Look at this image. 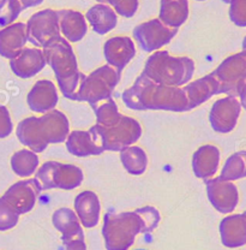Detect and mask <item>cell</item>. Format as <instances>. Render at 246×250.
Segmentation results:
<instances>
[{"instance_id": "1", "label": "cell", "mask_w": 246, "mask_h": 250, "mask_svg": "<svg viewBox=\"0 0 246 250\" xmlns=\"http://www.w3.org/2000/svg\"><path fill=\"white\" fill-rule=\"evenodd\" d=\"M160 223L156 208H138L133 212L115 213L110 210L103 218L102 236L107 250H128L138 233H150Z\"/></svg>"}, {"instance_id": "2", "label": "cell", "mask_w": 246, "mask_h": 250, "mask_svg": "<svg viewBox=\"0 0 246 250\" xmlns=\"http://www.w3.org/2000/svg\"><path fill=\"white\" fill-rule=\"evenodd\" d=\"M126 107L134 111H188V99L180 87H168L152 82L143 74L123 93Z\"/></svg>"}, {"instance_id": "3", "label": "cell", "mask_w": 246, "mask_h": 250, "mask_svg": "<svg viewBox=\"0 0 246 250\" xmlns=\"http://www.w3.org/2000/svg\"><path fill=\"white\" fill-rule=\"evenodd\" d=\"M20 143L34 153H41L51 143L65 142L70 134V123L65 114L58 109L43 113L42 117H28L17 125Z\"/></svg>"}, {"instance_id": "4", "label": "cell", "mask_w": 246, "mask_h": 250, "mask_svg": "<svg viewBox=\"0 0 246 250\" xmlns=\"http://www.w3.org/2000/svg\"><path fill=\"white\" fill-rule=\"evenodd\" d=\"M43 56L56 74L63 95L70 100H75V94L84 75L78 70L76 56L69 41L60 36L43 49Z\"/></svg>"}, {"instance_id": "5", "label": "cell", "mask_w": 246, "mask_h": 250, "mask_svg": "<svg viewBox=\"0 0 246 250\" xmlns=\"http://www.w3.org/2000/svg\"><path fill=\"white\" fill-rule=\"evenodd\" d=\"M195 62L188 57H173L167 51H157L148 58L142 74L157 84L180 87L190 82Z\"/></svg>"}, {"instance_id": "6", "label": "cell", "mask_w": 246, "mask_h": 250, "mask_svg": "<svg viewBox=\"0 0 246 250\" xmlns=\"http://www.w3.org/2000/svg\"><path fill=\"white\" fill-rule=\"evenodd\" d=\"M119 81L120 72L110 65H103L89 76H84L75 94V101H84L95 108L100 101L111 99Z\"/></svg>"}, {"instance_id": "7", "label": "cell", "mask_w": 246, "mask_h": 250, "mask_svg": "<svg viewBox=\"0 0 246 250\" xmlns=\"http://www.w3.org/2000/svg\"><path fill=\"white\" fill-rule=\"evenodd\" d=\"M92 127L100 139L103 150L111 152H120L124 148L130 147L142 135V127L138 122L128 116H121L120 121L111 127L98 124Z\"/></svg>"}, {"instance_id": "8", "label": "cell", "mask_w": 246, "mask_h": 250, "mask_svg": "<svg viewBox=\"0 0 246 250\" xmlns=\"http://www.w3.org/2000/svg\"><path fill=\"white\" fill-rule=\"evenodd\" d=\"M36 181L42 190H72L83 182V172L79 167L58 161H47L36 172Z\"/></svg>"}, {"instance_id": "9", "label": "cell", "mask_w": 246, "mask_h": 250, "mask_svg": "<svg viewBox=\"0 0 246 250\" xmlns=\"http://www.w3.org/2000/svg\"><path fill=\"white\" fill-rule=\"evenodd\" d=\"M28 41L36 47H46L60 38V27L57 11L41 10L34 14L27 23Z\"/></svg>"}, {"instance_id": "10", "label": "cell", "mask_w": 246, "mask_h": 250, "mask_svg": "<svg viewBox=\"0 0 246 250\" xmlns=\"http://www.w3.org/2000/svg\"><path fill=\"white\" fill-rule=\"evenodd\" d=\"M177 33V28L167 27L159 18H154L137 25L133 29V38L144 52H154L170 43Z\"/></svg>"}, {"instance_id": "11", "label": "cell", "mask_w": 246, "mask_h": 250, "mask_svg": "<svg viewBox=\"0 0 246 250\" xmlns=\"http://www.w3.org/2000/svg\"><path fill=\"white\" fill-rule=\"evenodd\" d=\"M213 74L220 84V94L237 98L238 83L246 76V53L240 52L226 58Z\"/></svg>"}, {"instance_id": "12", "label": "cell", "mask_w": 246, "mask_h": 250, "mask_svg": "<svg viewBox=\"0 0 246 250\" xmlns=\"http://www.w3.org/2000/svg\"><path fill=\"white\" fill-rule=\"evenodd\" d=\"M240 111L242 105L234 96H227L215 101L209 113L211 127L220 134H228L237 125Z\"/></svg>"}, {"instance_id": "13", "label": "cell", "mask_w": 246, "mask_h": 250, "mask_svg": "<svg viewBox=\"0 0 246 250\" xmlns=\"http://www.w3.org/2000/svg\"><path fill=\"white\" fill-rule=\"evenodd\" d=\"M207 194L215 209L224 214L232 213L239 202V192L232 182L224 181L219 177L215 179H207Z\"/></svg>"}, {"instance_id": "14", "label": "cell", "mask_w": 246, "mask_h": 250, "mask_svg": "<svg viewBox=\"0 0 246 250\" xmlns=\"http://www.w3.org/2000/svg\"><path fill=\"white\" fill-rule=\"evenodd\" d=\"M41 191L42 188L34 178L17 182L7 189L2 197L15 208L18 214H25L33 209Z\"/></svg>"}, {"instance_id": "15", "label": "cell", "mask_w": 246, "mask_h": 250, "mask_svg": "<svg viewBox=\"0 0 246 250\" xmlns=\"http://www.w3.org/2000/svg\"><path fill=\"white\" fill-rule=\"evenodd\" d=\"M103 53L108 65L121 72L136 56V47L129 36H115L106 41Z\"/></svg>"}, {"instance_id": "16", "label": "cell", "mask_w": 246, "mask_h": 250, "mask_svg": "<svg viewBox=\"0 0 246 250\" xmlns=\"http://www.w3.org/2000/svg\"><path fill=\"white\" fill-rule=\"evenodd\" d=\"M28 41L27 24L22 22L12 23L0 30V56L14 59L24 48Z\"/></svg>"}, {"instance_id": "17", "label": "cell", "mask_w": 246, "mask_h": 250, "mask_svg": "<svg viewBox=\"0 0 246 250\" xmlns=\"http://www.w3.org/2000/svg\"><path fill=\"white\" fill-rule=\"evenodd\" d=\"M29 108L38 113H47L58 104V92L54 83L49 80H40L34 84L27 96Z\"/></svg>"}, {"instance_id": "18", "label": "cell", "mask_w": 246, "mask_h": 250, "mask_svg": "<svg viewBox=\"0 0 246 250\" xmlns=\"http://www.w3.org/2000/svg\"><path fill=\"white\" fill-rule=\"evenodd\" d=\"M66 148L72 155L79 156V158L100 155L101 153L105 152L101 146V141L93 127H90L88 131L75 130L71 134H69L66 140Z\"/></svg>"}, {"instance_id": "19", "label": "cell", "mask_w": 246, "mask_h": 250, "mask_svg": "<svg viewBox=\"0 0 246 250\" xmlns=\"http://www.w3.org/2000/svg\"><path fill=\"white\" fill-rule=\"evenodd\" d=\"M183 90L188 99V111H190L208 101L214 95L220 94V84L211 72L195 82L189 83L183 88Z\"/></svg>"}, {"instance_id": "20", "label": "cell", "mask_w": 246, "mask_h": 250, "mask_svg": "<svg viewBox=\"0 0 246 250\" xmlns=\"http://www.w3.org/2000/svg\"><path fill=\"white\" fill-rule=\"evenodd\" d=\"M46 59L43 51L38 48H23L22 52L11 59L10 66L14 74L20 78H30L38 75L45 67Z\"/></svg>"}, {"instance_id": "21", "label": "cell", "mask_w": 246, "mask_h": 250, "mask_svg": "<svg viewBox=\"0 0 246 250\" xmlns=\"http://www.w3.org/2000/svg\"><path fill=\"white\" fill-rule=\"evenodd\" d=\"M221 242L227 248H239L246 244V215L233 214L220 223Z\"/></svg>"}, {"instance_id": "22", "label": "cell", "mask_w": 246, "mask_h": 250, "mask_svg": "<svg viewBox=\"0 0 246 250\" xmlns=\"http://www.w3.org/2000/svg\"><path fill=\"white\" fill-rule=\"evenodd\" d=\"M220 164L219 148L206 145L196 150L192 158V168L197 178L207 181L216 173Z\"/></svg>"}, {"instance_id": "23", "label": "cell", "mask_w": 246, "mask_h": 250, "mask_svg": "<svg viewBox=\"0 0 246 250\" xmlns=\"http://www.w3.org/2000/svg\"><path fill=\"white\" fill-rule=\"evenodd\" d=\"M75 210L79 221L84 228L92 229L100 220L101 205L97 195L94 191H83L75 199Z\"/></svg>"}, {"instance_id": "24", "label": "cell", "mask_w": 246, "mask_h": 250, "mask_svg": "<svg viewBox=\"0 0 246 250\" xmlns=\"http://www.w3.org/2000/svg\"><path fill=\"white\" fill-rule=\"evenodd\" d=\"M59 18V27L65 39L70 42H78L85 36L88 25L85 17L81 12L75 10H59L57 11Z\"/></svg>"}, {"instance_id": "25", "label": "cell", "mask_w": 246, "mask_h": 250, "mask_svg": "<svg viewBox=\"0 0 246 250\" xmlns=\"http://www.w3.org/2000/svg\"><path fill=\"white\" fill-rule=\"evenodd\" d=\"M54 228L63 233L61 241L63 243L75 239H84V233H83L81 223L77 214L70 208H59L53 213L52 217Z\"/></svg>"}, {"instance_id": "26", "label": "cell", "mask_w": 246, "mask_h": 250, "mask_svg": "<svg viewBox=\"0 0 246 250\" xmlns=\"http://www.w3.org/2000/svg\"><path fill=\"white\" fill-rule=\"evenodd\" d=\"M85 20L90 23L95 33L105 35L116 27L118 16L114 10L108 5L97 4L88 10L85 14Z\"/></svg>"}, {"instance_id": "27", "label": "cell", "mask_w": 246, "mask_h": 250, "mask_svg": "<svg viewBox=\"0 0 246 250\" xmlns=\"http://www.w3.org/2000/svg\"><path fill=\"white\" fill-rule=\"evenodd\" d=\"M189 17V0H161L160 18L164 24L170 28H179Z\"/></svg>"}, {"instance_id": "28", "label": "cell", "mask_w": 246, "mask_h": 250, "mask_svg": "<svg viewBox=\"0 0 246 250\" xmlns=\"http://www.w3.org/2000/svg\"><path fill=\"white\" fill-rule=\"evenodd\" d=\"M120 160L125 170L133 176H139L147 170L148 156L146 152L137 146L120 150Z\"/></svg>"}, {"instance_id": "29", "label": "cell", "mask_w": 246, "mask_h": 250, "mask_svg": "<svg viewBox=\"0 0 246 250\" xmlns=\"http://www.w3.org/2000/svg\"><path fill=\"white\" fill-rule=\"evenodd\" d=\"M11 166L17 176L30 177L35 173L36 168H38V156L32 150H18L12 155Z\"/></svg>"}, {"instance_id": "30", "label": "cell", "mask_w": 246, "mask_h": 250, "mask_svg": "<svg viewBox=\"0 0 246 250\" xmlns=\"http://www.w3.org/2000/svg\"><path fill=\"white\" fill-rule=\"evenodd\" d=\"M246 177V150L234 153L227 159L220 178L224 181H238Z\"/></svg>"}, {"instance_id": "31", "label": "cell", "mask_w": 246, "mask_h": 250, "mask_svg": "<svg viewBox=\"0 0 246 250\" xmlns=\"http://www.w3.org/2000/svg\"><path fill=\"white\" fill-rule=\"evenodd\" d=\"M94 111L96 114L97 124L105 127H111L115 125L123 116V114L119 113L118 106L113 99H108L107 103L96 106Z\"/></svg>"}, {"instance_id": "32", "label": "cell", "mask_w": 246, "mask_h": 250, "mask_svg": "<svg viewBox=\"0 0 246 250\" xmlns=\"http://www.w3.org/2000/svg\"><path fill=\"white\" fill-rule=\"evenodd\" d=\"M19 219V214L4 197H0V231H6L15 228Z\"/></svg>"}, {"instance_id": "33", "label": "cell", "mask_w": 246, "mask_h": 250, "mask_svg": "<svg viewBox=\"0 0 246 250\" xmlns=\"http://www.w3.org/2000/svg\"><path fill=\"white\" fill-rule=\"evenodd\" d=\"M22 11V5L18 0H6L0 7V27L12 24Z\"/></svg>"}, {"instance_id": "34", "label": "cell", "mask_w": 246, "mask_h": 250, "mask_svg": "<svg viewBox=\"0 0 246 250\" xmlns=\"http://www.w3.org/2000/svg\"><path fill=\"white\" fill-rule=\"evenodd\" d=\"M103 2L112 5L115 14L126 18L133 17L139 5L138 0H103Z\"/></svg>"}, {"instance_id": "35", "label": "cell", "mask_w": 246, "mask_h": 250, "mask_svg": "<svg viewBox=\"0 0 246 250\" xmlns=\"http://www.w3.org/2000/svg\"><path fill=\"white\" fill-rule=\"evenodd\" d=\"M229 18L238 27H246V0H230Z\"/></svg>"}, {"instance_id": "36", "label": "cell", "mask_w": 246, "mask_h": 250, "mask_svg": "<svg viewBox=\"0 0 246 250\" xmlns=\"http://www.w3.org/2000/svg\"><path fill=\"white\" fill-rule=\"evenodd\" d=\"M14 125H12L11 117L7 107L0 105V139H5L12 132Z\"/></svg>"}, {"instance_id": "37", "label": "cell", "mask_w": 246, "mask_h": 250, "mask_svg": "<svg viewBox=\"0 0 246 250\" xmlns=\"http://www.w3.org/2000/svg\"><path fill=\"white\" fill-rule=\"evenodd\" d=\"M237 96L240 99V105L246 109V76L240 80V82L237 85Z\"/></svg>"}, {"instance_id": "38", "label": "cell", "mask_w": 246, "mask_h": 250, "mask_svg": "<svg viewBox=\"0 0 246 250\" xmlns=\"http://www.w3.org/2000/svg\"><path fill=\"white\" fill-rule=\"evenodd\" d=\"M65 250H87V244L84 239H75V241L65 242L64 243Z\"/></svg>"}, {"instance_id": "39", "label": "cell", "mask_w": 246, "mask_h": 250, "mask_svg": "<svg viewBox=\"0 0 246 250\" xmlns=\"http://www.w3.org/2000/svg\"><path fill=\"white\" fill-rule=\"evenodd\" d=\"M19 4L22 5V9H29V7H34V6H38L43 2V0H18Z\"/></svg>"}, {"instance_id": "40", "label": "cell", "mask_w": 246, "mask_h": 250, "mask_svg": "<svg viewBox=\"0 0 246 250\" xmlns=\"http://www.w3.org/2000/svg\"><path fill=\"white\" fill-rule=\"evenodd\" d=\"M243 52L246 53V36H245L244 41H243Z\"/></svg>"}, {"instance_id": "41", "label": "cell", "mask_w": 246, "mask_h": 250, "mask_svg": "<svg viewBox=\"0 0 246 250\" xmlns=\"http://www.w3.org/2000/svg\"><path fill=\"white\" fill-rule=\"evenodd\" d=\"M5 1H6V0H0V7H1L2 5H4Z\"/></svg>"}, {"instance_id": "42", "label": "cell", "mask_w": 246, "mask_h": 250, "mask_svg": "<svg viewBox=\"0 0 246 250\" xmlns=\"http://www.w3.org/2000/svg\"><path fill=\"white\" fill-rule=\"evenodd\" d=\"M222 1H224L225 4H229V2H230V0H222Z\"/></svg>"}, {"instance_id": "43", "label": "cell", "mask_w": 246, "mask_h": 250, "mask_svg": "<svg viewBox=\"0 0 246 250\" xmlns=\"http://www.w3.org/2000/svg\"><path fill=\"white\" fill-rule=\"evenodd\" d=\"M96 1H98V2H103V0H96Z\"/></svg>"}, {"instance_id": "44", "label": "cell", "mask_w": 246, "mask_h": 250, "mask_svg": "<svg viewBox=\"0 0 246 250\" xmlns=\"http://www.w3.org/2000/svg\"><path fill=\"white\" fill-rule=\"evenodd\" d=\"M197 1H204V0H197Z\"/></svg>"}, {"instance_id": "45", "label": "cell", "mask_w": 246, "mask_h": 250, "mask_svg": "<svg viewBox=\"0 0 246 250\" xmlns=\"http://www.w3.org/2000/svg\"><path fill=\"white\" fill-rule=\"evenodd\" d=\"M244 214H245V215H246V212H245V213H244Z\"/></svg>"}]
</instances>
